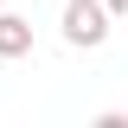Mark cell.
I'll list each match as a JSON object with an SVG mask.
<instances>
[{
  "instance_id": "cell-3",
  "label": "cell",
  "mask_w": 128,
  "mask_h": 128,
  "mask_svg": "<svg viewBox=\"0 0 128 128\" xmlns=\"http://www.w3.org/2000/svg\"><path fill=\"white\" fill-rule=\"evenodd\" d=\"M96 128H128V109H102V115H96Z\"/></svg>"
},
{
  "instance_id": "cell-1",
  "label": "cell",
  "mask_w": 128,
  "mask_h": 128,
  "mask_svg": "<svg viewBox=\"0 0 128 128\" xmlns=\"http://www.w3.org/2000/svg\"><path fill=\"white\" fill-rule=\"evenodd\" d=\"M109 26H115V13L102 0H64V45L70 51H102Z\"/></svg>"
},
{
  "instance_id": "cell-5",
  "label": "cell",
  "mask_w": 128,
  "mask_h": 128,
  "mask_svg": "<svg viewBox=\"0 0 128 128\" xmlns=\"http://www.w3.org/2000/svg\"><path fill=\"white\" fill-rule=\"evenodd\" d=\"M0 6H6V0H0Z\"/></svg>"
},
{
  "instance_id": "cell-4",
  "label": "cell",
  "mask_w": 128,
  "mask_h": 128,
  "mask_svg": "<svg viewBox=\"0 0 128 128\" xmlns=\"http://www.w3.org/2000/svg\"><path fill=\"white\" fill-rule=\"evenodd\" d=\"M102 6H109V13H115V19H128V0H102Z\"/></svg>"
},
{
  "instance_id": "cell-2",
  "label": "cell",
  "mask_w": 128,
  "mask_h": 128,
  "mask_svg": "<svg viewBox=\"0 0 128 128\" xmlns=\"http://www.w3.org/2000/svg\"><path fill=\"white\" fill-rule=\"evenodd\" d=\"M26 51H32V19L0 6V58H26Z\"/></svg>"
}]
</instances>
